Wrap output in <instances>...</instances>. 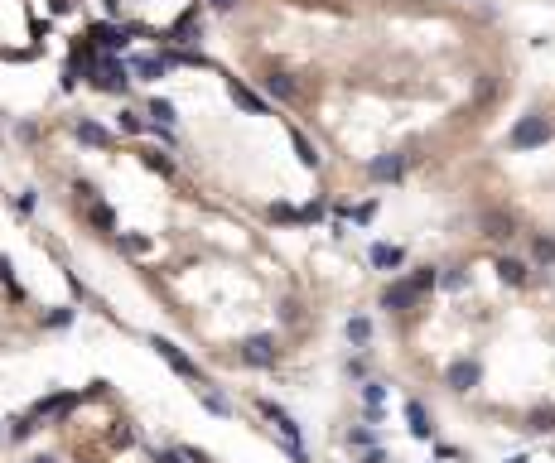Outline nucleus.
<instances>
[{
  "label": "nucleus",
  "instance_id": "f257e3e1",
  "mask_svg": "<svg viewBox=\"0 0 555 463\" xmlns=\"http://www.w3.org/2000/svg\"><path fill=\"white\" fill-rule=\"evenodd\" d=\"M150 348H155V353H160V357L169 362V372H174V377L194 382V391H198V386H208V377H203V367H198V362H194L189 353H184L179 343H169V338H160V333H155V338H150Z\"/></svg>",
  "mask_w": 555,
  "mask_h": 463
},
{
  "label": "nucleus",
  "instance_id": "f03ea898",
  "mask_svg": "<svg viewBox=\"0 0 555 463\" xmlns=\"http://www.w3.org/2000/svg\"><path fill=\"white\" fill-rule=\"evenodd\" d=\"M78 406H83V396H78V391H58V396L34 401V410H29V415H34V420H68Z\"/></svg>",
  "mask_w": 555,
  "mask_h": 463
},
{
  "label": "nucleus",
  "instance_id": "7ed1b4c3",
  "mask_svg": "<svg viewBox=\"0 0 555 463\" xmlns=\"http://www.w3.org/2000/svg\"><path fill=\"white\" fill-rule=\"evenodd\" d=\"M237 357H242L247 367H276L280 348H276V338H271V333H256V338H247V343L237 348Z\"/></svg>",
  "mask_w": 555,
  "mask_h": 463
},
{
  "label": "nucleus",
  "instance_id": "20e7f679",
  "mask_svg": "<svg viewBox=\"0 0 555 463\" xmlns=\"http://www.w3.org/2000/svg\"><path fill=\"white\" fill-rule=\"evenodd\" d=\"M256 410H261V415H266V420L276 425V435L285 439V444H300V425H295V415H290L285 406H276V401H266V396H256Z\"/></svg>",
  "mask_w": 555,
  "mask_h": 463
},
{
  "label": "nucleus",
  "instance_id": "39448f33",
  "mask_svg": "<svg viewBox=\"0 0 555 463\" xmlns=\"http://www.w3.org/2000/svg\"><path fill=\"white\" fill-rule=\"evenodd\" d=\"M227 97H232L237 107L247 111V116H271V102H266V97H256V92H251L242 78H227Z\"/></svg>",
  "mask_w": 555,
  "mask_h": 463
},
{
  "label": "nucleus",
  "instance_id": "423d86ee",
  "mask_svg": "<svg viewBox=\"0 0 555 463\" xmlns=\"http://www.w3.org/2000/svg\"><path fill=\"white\" fill-rule=\"evenodd\" d=\"M73 136L83 140V145H92V150H111V145H116V136H111L107 126H97L92 116H78V121H73Z\"/></svg>",
  "mask_w": 555,
  "mask_h": 463
},
{
  "label": "nucleus",
  "instance_id": "0eeeda50",
  "mask_svg": "<svg viewBox=\"0 0 555 463\" xmlns=\"http://www.w3.org/2000/svg\"><path fill=\"white\" fill-rule=\"evenodd\" d=\"M126 68H131V73H136L140 82H160V78L169 73V68H165V58H160V54H131V58H126Z\"/></svg>",
  "mask_w": 555,
  "mask_h": 463
},
{
  "label": "nucleus",
  "instance_id": "6e6552de",
  "mask_svg": "<svg viewBox=\"0 0 555 463\" xmlns=\"http://www.w3.org/2000/svg\"><path fill=\"white\" fill-rule=\"evenodd\" d=\"M420 295L411 290V280H396V285H387V295H382V309H391V314H401V309H411Z\"/></svg>",
  "mask_w": 555,
  "mask_h": 463
},
{
  "label": "nucleus",
  "instance_id": "1a4fd4ad",
  "mask_svg": "<svg viewBox=\"0 0 555 463\" xmlns=\"http://www.w3.org/2000/svg\"><path fill=\"white\" fill-rule=\"evenodd\" d=\"M546 136H551V126L531 116V121H522V126L512 131V145H517V150H527V145H541V140H546Z\"/></svg>",
  "mask_w": 555,
  "mask_h": 463
},
{
  "label": "nucleus",
  "instance_id": "9d476101",
  "mask_svg": "<svg viewBox=\"0 0 555 463\" xmlns=\"http://www.w3.org/2000/svg\"><path fill=\"white\" fill-rule=\"evenodd\" d=\"M401 169H406V160H401V155H382V160H372V169H367V174H372L377 184H396V179H401Z\"/></svg>",
  "mask_w": 555,
  "mask_h": 463
},
{
  "label": "nucleus",
  "instance_id": "9b49d317",
  "mask_svg": "<svg viewBox=\"0 0 555 463\" xmlns=\"http://www.w3.org/2000/svg\"><path fill=\"white\" fill-rule=\"evenodd\" d=\"M406 425H411V435H420V439L435 435V425H430V410L420 406V401H406Z\"/></svg>",
  "mask_w": 555,
  "mask_h": 463
},
{
  "label": "nucleus",
  "instance_id": "f8f14e48",
  "mask_svg": "<svg viewBox=\"0 0 555 463\" xmlns=\"http://www.w3.org/2000/svg\"><path fill=\"white\" fill-rule=\"evenodd\" d=\"M401 261H406V251H401V246H391V242L372 246V266H377V271H396Z\"/></svg>",
  "mask_w": 555,
  "mask_h": 463
},
{
  "label": "nucleus",
  "instance_id": "ddd939ff",
  "mask_svg": "<svg viewBox=\"0 0 555 463\" xmlns=\"http://www.w3.org/2000/svg\"><path fill=\"white\" fill-rule=\"evenodd\" d=\"M87 222H92L102 237H116V213H111L107 203H87Z\"/></svg>",
  "mask_w": 555,
  "mask_h": 463
},
{
  "label": "nucleus",
  "instance_id": "4468645a",
  "mask_svg": "<svg viewBox=\"0 0 555 463\" xmlns=\"http://www.w3.org/2000/svg\"><path fill=\"white\" fill-rule=\"evenodd\" d=\"M111 242L121 246V251H131V256H145V251H155V237H145V232H116Z\"/></svg>",
  "mask_w": 555,
  "mask_h": 463
},
{
  "label": "nucleus",
  "instance_id": "2eb2a0df",
  "mask_svg": "<svg viewBox=\"0 0 555 463\" xmlns=\"http://www.w3.org/2000/svg\"><path fill=\"white\" fill-rule=\"evenodd\" d=\"M266 92H271L276 102H295V97H300V87L285 78V73H266Z\"/></svg>",
  "mask_w": 555,
  "mask_h": 463
},
{
  "label": "nucleus",
  "instance_id": "dca6fc26",
  "mask_svg": "<svg viewBox=\"0 0 555 463\" xmlns=\"http://www.w3.org/2000/svg\"><path fill=\"white\" fill-rule=\"evenodd\" d=\"M527 271H531V266H527V261H517V256H502V261H498V275L507 280V285H527Z\"/></svg>",
  "mask_w": 555,
  "mask_h": 463
},
{
  "label": "nucleus",
  "instance_id": "f3484780",
  "mask_svg": "<svg viewBox=\"0 0 555 463\" xmlns=\"http://www.w3.org/2000/svg\"><path fill=\"white\" fill-rule=\"evenodd\" d=\"M198 401H203V410H213V415H222V420L232 415V401H227L222 391H213V386H198Z\"/></svg>",
  "mask_w": 555,
  "mask_h": 463
},
{
  "label": "nucleus",
  "instance_id": "a211bd4d",
  "mask_svg": "<svg viewBox=\"0 0 555 463\" xmlns=\"http://www.w3.org/2000/svg\"><path fill=\"white\" fill-rule=\"evenodd\" d=\"M382 401H387V386H382V382H362V406H367L372 420L382 415Z\"/></svg>",
  "mask_w": 555,
  "mask_h": 463
},
{
  "label": "nucleus",
  "instance_id": "6ab92c4d",
  "mask_svg": "<svg viewBox=\"0 0 555 463\" xmlns=\"http://www.w3.org/2000/svg\"><path fill=\"white\" fill-rule=\"evenodd\" d=\"M107 444H111V449H131V444H136V425H126V420H111Z\"/></svg>",
  "mask_w": 555,
  "mask_h": 463
},
{
  "label": "nucleus",
  "instance_id": "aec40b11",
  "mask_svg": "<svg viewBox=\"0 0 555 463\" xmlns=\"http://www.w3.org/2000/svg\"><path fill=\"white\" fill-rule=\"evenodd\" d=\"M140 164H145V169H155L160 179H174V160L160 155V150H140Z\"/></svg>",
  "mask_w": 555,
  "mask_h": 463
},
{
  "label": "nucleus",
  "instance_id": "412c9836",
  "mask_svg": "<svg viewBox=\"0 0 555 463\" xmlns=\"http://www.w3.org/2000/svg\"><path fill=\"white\" fill-rule=\"evenodd\" d=\"M348 343H353V348H367V343H372V319H348Z\"/></svg>",
  "mask_w": 555,
  "mask_h": 463
},
{
  "label": "nucleus",
  "instance_id": "4be33fe9",
  "mask_svg": "<svg viewBox=\"0 0 555 463\" xmlns=\"http://www.w3.org/2000/svg\"><path fill=\"white\" fill-rule=\"evenodd\" d=\"M116 126H121V136H145V131H150V121H145L140 111H121Z\"/></svg>",
  "mask_w": 555,
  "mask_h": 463
},
{
  "label": "nucleus",
  "instance_id": "5701e85b",
  "mask_svg": "<svg viewBox=\"0 0 555 463\" xmlns=\"http://www.w3.org/2000/svg\"><path fill=\"white\" fill-rule=\"evenodd\" d=\"M290 140H295V155H300V164H309V169H319V150L309 145L305 131H290Z\"/></svg>",
  "mask_w": 555,
  "mask_h": 463
},
{
  "label": "nucleus",
  "instance_id": "b1692460",
  "mask_svg": "<svg viewBox=\"0 0 555 463\" xmlns=\"http://www.w3.org/2000/svg\"><path fill=\"white\" fill-rule=\"evenodd\" d=\"M473 382H478V367H473V362H459V367L449 372V386H454V391H469Z\"/></svg>",
  "mask_w": 555,
  "mask_h": 463
},
{
  "label": "nucleus",
  "instance_id": "393cba45",
  "mask_svg": "<svg viewBox=\"0 0 555 463\" xmlns=\"http://www.w3.org/2000/svg\"><path fill=\"white\" fill-rule=\"evenodd\" d=\"M406 280H411V290H416V295H425V290H435V280H440V275H435V266H420V271L406 275Z\"/></svg>",
  "mask_w": 555,
  "mask_h": 463
},
{
  "label": "nucleus",
  "instance_id": "a878e982",
  "mask_svg": "<svg viewBox=\"0 0 555 463\" xmlns=\"http://www.w3.org/2000/svg\"><path fill=\"white\" fill-rule=\"evenodd\" d=\"M34 430H39V420H34V415H20V420H10V439H15V444H25Z\"/></svg>",
  "mask_w": 555,
  "mask_h": 463
},
{
  "label": "nucleus",
  "instance_id": "bb28decb",
  "mask_svg": "<svg viewBox=\"0 0 555 463\" xmlns=\"http://www.w3.org/2000/svg\"><path fill=\"white\" fill-rule=\"evenodd\" d=\"M145 116H155V126H174V102H165V97H155Z\"/></svg>",
  "mask_w": 555,
  "mask_h": 463
},
{
  "label": "nucleus",
  "instance_id": "cd10ccee",
  "mask_svg": "<svg viewBox=\"0 0 555 463\" xmlns=\"http://www.w3.org/2000/svg\"><path fill=\"white\" fill-rule=\"evenodd\" d=\"M348 444H353V449H377V430L358 425V430H348Z\"/></svg>",
  "mask_w": 555,
  "mask_h": 463
},
{
  "label": "nucleus",
  "instance_id": "c85d7f7f",
  "mask_svg": "<svg viewBox=\"0 0 555 463\" xmlns=\"http://www.w3.org/2000/svg\"><path fill=\"white\" fill-rule=\"evenodd\" d=\"M271 222H300V213L290 203H271Z\"/></svg>",
  "mask_w": 555,
  "mask_h": 463
},
{
  "label": "nucleus",
  "instance_id": "c756f323",
  "mask_svg": "<svg viewBox=\"0 0 555 463\" xmlns=\"http://www.w3.org/2000/svg\"><path fill=\"white\" fill-rule=\"evenodd\" d=\"M488 237H512V218H488Z\"/></svg>",
  "mask_w": 555,
  "mask_h": 463
},
{
  "label": "nucleus",
  "instance_id": "7c9ffc66",
  "mask_svg": "<svg viewBox=\"0 0 555 463\" xmlns=\"http://www.w3.org/2000/svg\"><path fill=\"white\" fill-rule=\"evenodd\" d=\"M150 463H184V449H150Z\"/></svg>",
  "mask_w": 555,
  "mask_h": 463
},
{
  "label": "nucleus",
  "instance_id": "2f4dec72",
  "mask_svg": "<svg viewBox=\"0 0 555 463\" xmlns=\"http://www.w3.org/2000/svg\"><path fill=\"white\" fill-rule=\"evenodd\" d=\"M15 208H20V213H25V218H29V213L39 208V193H34V189H25V193H20V198H15Z\"/></svg>",
  "mask_w": 555,
  "mask_h": 463
},
{
  "label": "nucleus",
  "instance_id": "473e14b6",
  "mask_svg": "<svg viewBox=\"0 0 555 463\" xmlns=\"http://www.w3.org/2000/svg\"><path fill=\"white\" fill-rule=\"evenodd\" d=\"M531 430H555V410H536L531 415Z\"/></svg>",
  "mask_w": 555,
  "mask_h": 463
},
{
  "label": "nucleus",
  "instance_id": "72a5a7b5",
  "mask_svg": "<svg viewBox=\"0 0 555 463\" xmlns=\"http://www.w3.org/2000/svg\"><path fill=\"white\" fill-rule=\"evenodd\" d=\"M44 324H49V328H68V324H73V309H54Z\"/></svg>",
  "mask_w": 555,
  "mask_h": 463
},
{
  "label": "nucleus",
  "instance_id": "f704fd0d",
  "mask_svg": "<svg viewBox=\"0 0 555 463\" xmlns=\"http://www.w3.org/2000/svg\"><path fill=\"white\" fill-rule=\"evenodd\" d=\"M536 261H555V242L551 237H536Z\"/></svg>",
  "mask_w": 555,
  "mask_h": 463
},
{
  "label": "nucleus",
  "instance_id": "c9c22d12",
  "mask_svg": "<svg viewBox=\"0 0 555 463\" xmlns=\"http://www.w3.org/2000/svg\"><path fill=\"white\" fill-rule=\"evenodd\" d=\"M440 285H444V290H464V285H469V275H464V271H449Z\"/></svg>",
  "mask_w": 555,
  "mask_h": 463
},
{
  "label": "nucleus",
  "instance_id": "e433bc0d",
  "mask_svg": "<svg viewBox=\"0 0 555 463\" xmlns=\"http://www.w3.org/2000/svg\"><path fill=\"white\" fill-rule=\"evenodd\" d=\"M377 218V203H362V208H353V222H372Z\"/></svg>",
  "mask_w": 555,
  "mask_h": 463
},
{
  "label": "nucleus",
  "instance_id": "4c0bfd02",
  "mask_svg": "<svg viewBox=\"0 0 555 463\" xmlns=\"http://www.w3.org/2000/svg\"><path fill=\"white\" fill-rule=\"evenodd\" d=\"M362 463H387V449H367V454H362Z\"/></svg>",
  "mask_w": 555,
  "mask_h": 463
},
{
  "label": "nucleus",
  "instance_id": "58836bf2",
  "mask_svg": "<svg viewBox=\"0 0 555 463\" xmlns=\"http://www.w3.org/2000/svg\"><path fill=\"white\" fill-rule=\"evenodd\" d=\"M49 10H54V15H68V10H73V0H49Z\"/></svg>",
  "mask_w": 555,
  "mask_h": 463
},
{
  "label": "nucleus",
  "instance_id": "ea45409f",
  "mask_svg": "<svg viewBox=\"0 0 555 463\" xmlns=\"http://www.w3.org/2000/svg\"><path fill=\"white\" fill-rule=\"evenodd\" d=\"M0 280H5V285L15 280V271H10V261H5V256H0Z\"/></svg>",
  "mask_w": 555,
  "mask_h": 463
},
{
  "label": "nucleus",
  "instance_id": "a19ab883",
  "mask_svg": "<svg viewBox=\"0 0 555 463\" xmlns=\"http://www.w3.org/2000/svg\"><path fill=\"white\" fill-rule=\"evenodd\" d=\"M107 5V15H121V0H102Z\"/></svg>",
  "mask_w": 555,
  "mask_h": 463
},
{
  "label": "nucleus",
  "instance_id": "79ce46f5",
  "mask_svg": "<svg viewBox=\"0 0 555 463\" xmlns=\"http://www.w3.org/2000/svg\"><path fill=\"white\" fill-rule=\"evenodd\" d=\"M29 463H58V459H54V454H39V459H29Z\"/></svg>",
  "mask_w": 555,
  "mask_h": 463
},
{
  "label": "nucleus",
  "instance_id": "37998d69",
  "mask_svg": "<svg viewBox=\"0 0 555 463\" xmlns=\"http://www.w3.org/2000/svg\"><path fill=\"white\" fill-rule=\"evenodd\" d=\"M213 5H218V10H232V5H237V0H213Z\"/></svg>",
  "mask_w": 555,
  "mask_h": 463
}]
</instances>
